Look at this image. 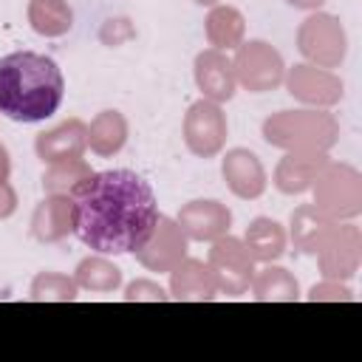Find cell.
Returning a JSON list of instances; mask_svg holds the SVG:
<instances>
[{"instance_id":"cell-2","label":"cell","mask_w":362,"mask_h":362,"mask_svg":"<svg viewBox=\"0 0 362 362\" xmlns=\"http://www.w3.org/2000/svg\"><path fill=\"white\" fill-rule=\"evenodd\" d=\"M65 96L59 65L37 51H14L0 59V113L11 122H42Z\"/></svg>"},{"instance_id":"cell-1","label":"cell","mask_w":362,"mask_h":362,"mask_svg":"<svg viewBox=\"0 0 362 362\" xmlns=\"http://www.w3.org/2000/svg\"><path fill=\"white\" fill-rule=\"evenodd\" d=\"M71 226L99 255L139 252L158 226L153 187L130 170L93 173L71 192Z\"/></svg>"}]
</instances>
